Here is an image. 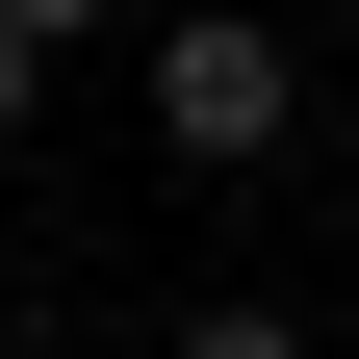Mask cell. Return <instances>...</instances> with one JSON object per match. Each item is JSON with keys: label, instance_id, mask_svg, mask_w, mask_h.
<instances>
[{"label": "cell", "instance_id": "1", "mask_svg": "<svg viewBox=\"0 0 359 359\" xmlns=\"http://www.w3.org/2000/svg\"><path fill=\"white\" fill-rule=\"evenodd\" d=\"M283 128H308V52L283 26H257V0H154V154L180 180H257Z\"/></svg>", "mask_w": 359, "mask_h": 359}, {"label": "cell", "instance_id": "2", "mask_svg": "<svg viewBox=\"0 0 359 359\" xmlns=\"http://www.w3.org/2000/svg\"><path fill=\"white\" fill-rule=\"evenodd\" d=\"M154 359H334V334H308V308H257V283H231V308H180Z\"/></svg>", "mask_w": 359, "mask_h": 359}, {"label": "cell", "instance_id": "4", "mask_svg": "<svg viewBox=\"0 0 359 359\" xmlns=\"http://www.w3.org/2000/svg\"><path fill=\"white\" fill-rule=\"evenodd\" d=\"M26 26H52V52H77V26H154V0H26Z\"/></svg>", "mask_w": 359, "mask_h": 359}, {"label": "cell", "instance_id": "3", "mask_svg": "<svg viewBox=\"0 0 359 359\" xmlns=\"http://www.w3.org/2000/svg\"><path fill=\"white\" fill-rule=\"evenodd\" d=\"M26 103H52V26H26V0H0V154H26Z\"/></svg>", "mask_w": 359, "mask_h": 359}]
</instances>
